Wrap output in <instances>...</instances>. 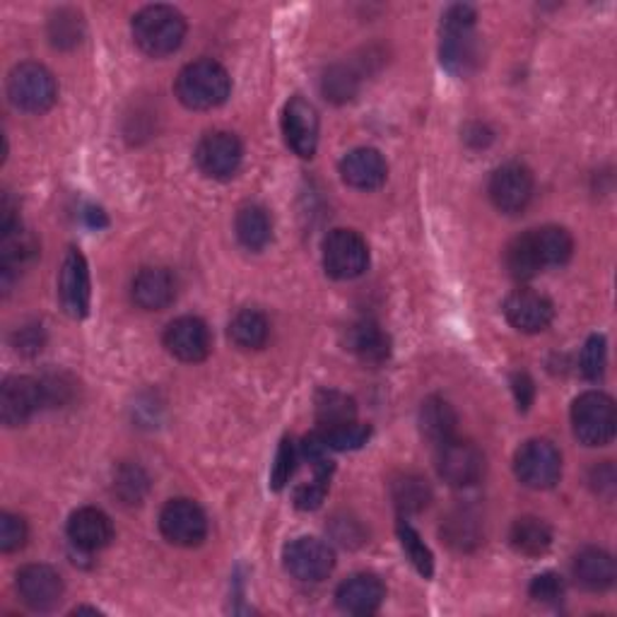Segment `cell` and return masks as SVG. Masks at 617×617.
Segmentation results:
<instances>
[{
    "mask_svg": "<svg viewBox=\"0 0 617 617\" xmlns=\"http://www.w3.org/2000/svg\"><path fill=\"white\" fill-rule=\"evenodd\" d=\"M174 89L186 109L208 111L225 105L230 97L232 77L217 61L201 59L181 68Z\"/></svg>",
    "mask_w": 617,
    "mask_h": 617,
    "instance_id": "obj_1",
    "label": "cell"
},
{
    "mask_svg": "<svg viewBox=\"0 0 617 617\" xmlns=\"http://www.w3.org/2000/svg\"><path fill=\"white\" fill-rule=\"evenodd\" d=\"M133 39L153 59L179 51L186 39V20L171 5H147L133 17Z\"/></svg>",
    "mask_w": 617,
    "mask_h": 617,
    "instance_id": "obj_2",
    "label": "cell"
},
{
    "mask_svg": "<svg viewBox=\"0 0 617 617\" xmlns=\"http://www.w3.org/2000/svg\"><path fill=\"white\" fill-rule=\"evenodd\" d=\"M477 13L471 5H451L441 22V65L456 75H465L477 63L475 41Z\"/></svg>",
    "mask_w": 617,
    "mask_h": 617,
    "instance_id": "obj_3",
    "label": "cell"
},
{
    "mask_svg": "<svg viewBox=\"0 0 617 617\" xmlns=\"http://www.w3.org/2000/svg\"><path fill=\"white\" fill-rule=\"evenodd\" d=\"M8 97L20 111L44 113L59 99V85L47 65L27 61L15 65L8 75Z\"/></svg>",
    "mask_w": 617,
    "mask_h": 617,
    "instance_id": "obj_4",
    "label": "cell"
},
{
    "mask_svg": "<svg viewBox=\"0 0 617 617\" xmlns=\"http://www.w3.org/2000/svg\"><path fill=\"white\" fill-rule=\"evenodd\" d=\"M571 430H574V437L586 447L610 444L617 430L613 398L603 391L581 394L571 406Z\"/></svg>",
    "mask_w": 617,
    "mask_h": 617,
    "instance_id": "obj_5",
    "label": "cell"
},
{
    "mask_svg": "<svg viewBox=\"0 0 617 617\" xmlns=\"http://www.w3.org/2000/svg\"><path fill=\"white\" fill-rule=\"evenodd\" d=\"M513 473L525 487L551 489L562 475V456L547 439H531L513 456Z\"/></svg>",
    "mask_w": 617,
    "mask_h": 617,
    "instance_id": "obj_6",
    "label": "cell"
},
{
    "mask_svg": "<svg viewBox=\"0 0 617 617\" xmlns=\"http://www.w3.org/2000/svg\"><path fill=\"white\" fill-rule=\"evenodd\" d=\"M370 266V246L355 230H334L324 242V268L336 280H355Z\"/></svg>",
    "mask_w": 617,
    "mask_h": 617,
    "instance_id": "obj_7",
    "label": "cell"
},
{
    "mask_svg": "<svg viewBox=\"0 0 617 617\" xmlns=\"http://www.w3.org/2000/svg\"><path fill=\"white\" fill-rule=\"evenodd\" d=\"M437 473L453 487L475 485L485 473V456L473 441L453 437L437 447Z\"/></svg>",
    "mask_w": 617,
    "mask_h": 617,
    "instance_id": "obj_8",
    "label": "cell"
},
{
    "mask_svg": "<svg viewBox=\"0 0 617 617\" xmlns=\"http://www.w3.org/2000/svg\"><path fill=\"white\" fill-rule=\"evenodd\" d=\"M159 531L171 545L196 547L208 535V517L191 499H171L159 513Z\"/></svg>",
    "mask_w": 617,
    "mask_h": 617,
    "instance_id": "obj_9",
    "label": "cell"
},
{
    "mask_svg": "<svg viewBox=\"0 0 617 617\" xmlns=\"http://www.w3.org/2000/svg\"><path fill=\"white\" fill-rule=\"evenodd\" d=\"M47 406L44 388L39 379L32 376H8L0 388V420L8 427H20L39 413V408Z\"/></svg>",
    "mask_w": 617,
    "mask_h": 617,
    "instance_id": "obj_10",
    "label": "cell"
},
{
    "mask_svg": "<svg viewBox=\"0 0 617 617\" xmlns=\"http://www.w3.org/2000/svg\"><path fill=\"white\" fill-rule=\"evenodd\" d=\"M285 569L297 581L304 584H318V581L328 579L330 571L336 567V555L330 545L318 539H297L285 547Z\"/></svg>",
    "mask_w": 617,
    "mask_h": 617,
    "instance_id": "obj_11",
    "label": "cell"
},
{
    "mask_svg": "<svg viewBox=\"0 0 617 617\" xmlns=\"http://www.w3.org/2000/svg\"><path fill=\"white\" fill-rule=\"evenodd\" d=\"M244 159V147L234 133H208L196 147V165L205 177L225 181L232 179Z\"/></svg>",
    "mask_w": 617,
    "mask_h": 617,
    "instance_id": "obj_12",
    "label": "cell"
},
{
    "mask_svg": "<svg viewBox=\"0 0 617 617\" xmlns=\"http://www.w3.org/2000/svg\"><path fill=\"white\" fill-rule=\"evenodd\" d=\"M533 174L519 162L501 165L489 179V201L505 215H517L529 208L533 198Z\"/></svg>",
    "mask_w": 617,
    "mask_h": 617,
    "instance_id": "obj_13",
    "label": "cell"
},
{
    "mask_svg": "<svg viewBox=\"0 0 617 617\" xmlns=\"http://www.w3.org/2000/svg\"><path fill=\"white\" fill-rule=\"evenodd\" d=\"M20 601L34 613H49L63 601V579L49 565H27L17 571Z\"/></svg>",
    "mask_w": 617,
    "mask_h": 617,
    "instance_id": "obj_14",
    "label": "cell"
},
{
    "mask_svg": "<svg viewBox=\"0 0 617 617\" xmlns=\"http://www.w3.org/2000/svg\"><path fill=\"white\" fill-rule=\"evenodd\" d=\"M165 348L181 362H203L210 355V328L198 316H181L165 330Z\"/></svg>",
    "mask_w": 617,
    "mask_h": 617,
    "instance_id": "obj_15",
    "label": "cell"
},
{
    "mask_svg": "<svg viewBox=\"0 0 617 617\" xmlns=\"http://www.w3.org/2000/svg\"><path fill=\"white\" fill-rule=\"evenodd\" d=\"M59 297L68 316L85 318L93 300V282H89V266L77 249L68 251L59 276Z\"/></svg>",
    "mask_w": 617,
    "mask_h": 617,
    "instance_id": "obj_16",
    "label": "cell"
},
{
    "mask_svg": "<svg viewBox=\"0 0 617 617\" xmlns=\"http://www.w3.org/2000/svg\"><path fill=\"white\" fill-rule=\"evenodd\" d=\"M282 135L294 155L314 157L318 147V113L302 97H292L282 111Z\"/></svg>",
    "mask_w": 617,
    "mask_h": 617,
    "instance_id": "obj_17",
    "label": "cell"
},
{
    "mask_svg": "<svg viewBox=\"0 0 617 617\" xmlns=\"http://www.w3.org/2000/svg\"><path fill=\"white\" fill-rule=\"evenodd\" d=\"M507 322L521 334H541L555 318V306L545 294L533 290H517L505 302Z\"/></svg>",
    "mask_w": 617,
    "mask_h": 617,
    "instance_id": "obj_18",
    "label": "cell"
},
{
    "mask_svg": "<svg viewBox=\"0 0 617 617\" xmlns=\"http://www.w3.org/2000/svg\"><path fill=\"white\" fill-rule=\"evenodd\" d=\"M386 598V589L379 577L367 574H352L350 579L342 581L336 591V603L342 613L350 615H374L382 608Z\"/></svg>",
    "mask_w": 617,
    "mask_h": 617,
    "instance_id": "obj_19",
    "label": "cell"
},
{
    "mask_svg": "<svg viewBox=\"0 0 617 617\" xmlns=\"http://www.w3.org/2000/svg\"><path fill=\"white\" fill-rule=\"evenodd\" d=\"M68 539L83 553H99L113 539L111 519L101 509L83 507L68 519Z\"/></svg>",
    "mask_w": 617,
    "mask_h": 617,
    "instance_id": "obj_20",
    "label": "cell"
},
{
    "mask_svg": "<svg viewBox=\"0 0 617 617\" xmlns=\"http://www.w3.org/2000/svg\"><path fill=\"white\" fill-rule=\"evenodd\" d=\"M388 174L386 159L374 147H358L348 153L340 162V177L348 186L358 191H374L384 186Z\"/></svg>",
    "mask_w": 617,
    "mask_h": 617,
    "instance_id": "obj_21",
    "label": "cell"
},
{
    "mask_svg": "<svg viewBox=\"0 0 617 617\" xmlns=\"http://www.w3.org/2000/svg\"><path fill=\"white\" fill-rule=\"evenodd\" d=\"M131 294L145 312H162L177 300V278L167 268H143L133 278Z\"/></svg>",
    "mask_w": 617,
    "mask_h": 617,
    "instance_id": "obj_22",
    "label": "cell"
},
{
    "mask_svg": "<svg viewBox=\"0 0 617 617\" xmlns=\"http://www.w3.org/2000/svg\"><path fill=\"white\" fill-rule=\"evenodd\" d=\"M571 571H574V579L579 581L581 586L586 591H608L615 584V559L610 553L601 551V547H586L574 557V565H571Z\"/></svg>",
    "mask_w": 617,
    "mask_h": 617,
    "instance_id": "obj_23",
    "label": "cell"
},
{
    "mask_svg": "<svg viewBox=\"0 0 617 617\" xmlns=\"http://www.w3.org/2000/svg\"><path fill=\"white\" fill-rule=\"evenodd\" d=\"M37 242H34V237L22 230V227H17L13 232L0 234V276H3L5 292L10 288V278H13L17 270L29 266V263L37 258Z\"/></svg>",
    "mask_w": 617,
    "mask_h": 617,
    "instance_id": "obj_24",
    "label": "cell"
},
{
    "mask_svg": "<svg viewBox=\"0 0 617 617\" xmlns=\"http://www.w3.org/2000/svg\"><path fill=\"white\" fill-rule=\"evenodd\" d=\"M348 350L367 364H382L391 355V340L374 322H358L348 328Z\"/></svg>",
    "mask_w": 617,
    "mask_h": 617,
    "instance_id": "obj_25",
    "label": "cell"
},
{
    "mask_svg": "<svg viewBox=\"0 0 617 617\" xmlns=\"http://www.w3.org/2000/svg\"><path fill=\"white\" fill-rule=\"evenodd\" d=\"M456 422L459 420H456L451 403L439 396H430L420 408L422 437L434 444V447L456 437Z\"/></svg>",
    "mask_w": 617,
    "mask_h": 617,
    "instance_id": "obj_26",
    "label": "cell"
},
{
    "mask_svg": "<svg viewBox=\"0 0 617 617\" xmlns=\"http://www.w3.org/2000/svg\"><path fill=\"white\" fill-rule=\"evenodd\" d=\"M509 541L513 551L525 557H541L553 545V529L539 517H521L513 521Z\"/></svg>",
    "mask_w": 617,
    "mask_h": 617,
    "instance_id": "obj_27",
    "label": "cell"
},
{
    "mask_svg": "<svg viewBox=\"0 0 617 617\" xmlns=\"http://www.w3.org/2000/svg\"><path fill=\"white\" fill-rule=\"evenodd\" d=\"M535 251H539L543 268L553 266H565V263L574 254V239L565 230V227L557 225H545L539 230H531Z\"/></svg>",
    "mask_w": 617,
    "mask_h": 617,
    "instance_id": "obj_28",
    "label": "cell"
},
{
    "mask_svg": "<svg viewBox=\"0 0 617 617\" xmlns=\"http://www.w3.org/2000/svg\"><path fill=\"white\" fill-rule=\"evenodd\" d=\"M234 230L239 242H242V246H246L249 251L266 249L273 237L270 217L266 208H261V205H246V208L239 210Z\"/></svg>",
    "mask_w": 617,
    "mask_h": 617,
    "instance_id": "obj_29",
    "label": "cell"
},
{
    "mask_svg": "<svg viewBox=\"0 0 617 617\" xmlns=\"http://www.w3.org/2000/svg\"><path fill=\"white\" fill-rule=\"evenodd\" d=\"M505 266L513 280H533L543 270L539 251H535L531 232H525L517 239H511L505 251Z\"/></svg>",
    "mask_w": 617,
    "mask_h": 617,
    "instance_id": "obj_30",
    "label": "cell"
},
{
    "mask_svg": "<svg viewBox=\"0 0 617 617\" xmlns=\"http://www.w3.org/2000/svg\"><path fill=\"white\" fill-rule=\"evenodd\" d=\"M270 326L268 318L256 308H244L230 324V338L237 348L242 350H261L268 342Z\"/></svg>",
    "mask_w": 617,
    "mask_h": 617,
    "instance_id": "obj_31",
    "label": "cell"
},
{
    "mask_svg": "<svg viewBox=\"0 0 617 617\" xmlns=\"http://www.w3.org/2000/svg\"><path fill=\"white\" fill-rule=\"evenodd\" d=\"M391 497H394V505L406 511V513H413V511H422L430 505V485L427 480H422L420 475L413 473H406L401 477H396L391 483Z\"/></svg>",
    "mask_w": 617,
    "mask_h": 617,
    "instance_id": "obj_32",
    "label": "cell"
},
{
    "mask_svg": "<svg viewBox=\"0 0 617 617\" xmlns=\"http://www.w3.org/2000/svg\"><path fill=\"white\" fill-rule=\"evenodd\" d=\"M358 418V408L352 398L338 391H322L316 398V420L322 430L346 425Z\"/></svg>",
    "mask_w": 617,
    "mask_h": 617,
    "instance_id": "obj_33",
    "label": "cell"
},
{
    "mask_svg": "<svg viewBox=\"0 0 617 617\" xmlns=\"http://www.w3.org/2000/svg\"><path fill=\"white\" fill-rule=\"evenodd\" d=\"M322 434L330 451H355L370 441L372 430L367 425H360L358 420H352V422H346V425L322 430Z\"/></svg>",
    "mask_w": 617,
    "mask_h": 617,
    "instance_id": "obj_34",
    "label": "cell"
},
{
    "mask_svg": "<svg viewBox=\"0 0 617 617\" xmlns=\"http://www.w3.org/2000/svg\"><path fill=\"white\" fill-rule=\"evenodd\" d=\"M398 539H401L403 551L408 555L410 562L420 571L422 577H432L434 574V557L430 553V547L425 545V541L420 539V533L408 525L406 521L398 523Z\"/></svg>",
    "mask_w": 617,
    "mask_h": 617,
    "instance_id": "obj_35",
    "label": "cell"
},
{
    "mask_svg": "<svg viewBox=\"0 0 617 617\" xmlns=\"http://www.w3.org/2000/svg\"><path fill=\"white\" fill-rule=\"evenodd\" d=\"M49 37L53 47L59 49H73L83 39V20L73 10H61L59 15L51 20Z\"/></svg>",
    "mask_w": 617,
    "mask_h": 617,
    "instance_id": "obj_36",
    "label": "cell"
},
{
    "mask_svg": "<svg viewBox=\"0 0 617 617\" xmlns=\"http://www.w3.org/2000/svg\"><path fill=\"white\" fill-rule=\"evenodd\" d=\"M447 539L453 547H459V551H468L471 545L480 543L477 519L473 517L471 511H461V513H456V517L449 519Z\"/></svg>",
    "mask_w": 617,
    "mask_h": 617,
    "instance_id": "obj_37",
    "label": "cell"
},
{
    "mask_svg": "<svg viewBox=\"0 0 617 617\" xmlns=\"http://www.w3.org/2000/svg\"><path fill=\"white\" fill-rule=\"evenodd\" d=\"M605 362H608V350H605V338L603 336H591L581 352V372L586 379L598 382L605 374Z\"/></svg>",
    "mask_w": 617,
    "mask_h": 617,
    "instance_id": "obj_38",
    "label": "cell"
},
{
    "mask_svg": "<svg viewBox=\"0 0 617 617\" xmlns=\"http://www.w3.org/2000/svg\"><path fill=\"white\" fill-rule=\"evenodd\" d=\"M531 598L543 605H557L565 598V581L555 571H545L531 581Z\"/></svg>",
    "mask_w": 617,
    "mask_h": 617,
    "instance_id": "obj_39",
    "label": "cell"
},
{
    "mask_svg": "<svg viewBox=\"0 0 617 617\" xmlns=\"http://www.w3.org/2000/svg\"><path fill=\"white\" fill-rule=\"evenodd\" d=\"M27 543V523L15 513H3L0 517V551L15 553Z\"/></svg>",
    "mask_w": 617,
    "mask_h": 617,
    "instance_id": "obj_40",
    "label": "cell"
},
{
    "mask_svg": "<svg viewBox=\"0 0 617 617\" xmlns=\"http://www.w3.org/2000/svg\"><path fill=\"white\" fill-rule=\"evenodd\" d=\"M328 485L330 477L326 475H314L312 483L300 485L294 493V507L302 511H314L324 505V499L328 495Z\"/></svg>",
    "mask_w": 617,
    "mask_h": 617,
    "instance_id": "obj_41",
    "label": "cell"
},
{
    "mask_svg": "<svg viewBox=\"0 0 617 617\" xmlns=\"http://www.w3.org/2000/svg\"><path fill=\"white\" fill-rule=\"evenodd\" d=\"M294 463H297L294 444L290 439H282L278 456H276V465H273V473H270L273 489H282L290 483V477L294 473Z\"/></svg>",
    "mask_w": 617,
    "mask_h": 617,
    "instance_id": "obj_42",
    "label": "cell"
},
{
    "mask_svg": "<svg viewBox=\"0 0 617 617\" xmlns=\"http://www.w3.org/2000/svg\"><path fill=\"white\" fill-rule=\"evenodd\" d=\"M145 487L147 480L141 468H125V471H121V475L117 477V493L121 495L123 501H129V505H138Z\"/></svg>",
    "mask_w": 617,
    "mask_h": 617,
    "instance_id": "obj_43",
    "label": "cell"
},
{
    "mask_svg": "<svg viewBox=\"0 0 617 617\" xmlns=\"http://www.w3.org/2000/svg\"><path fill=\"white\" fill-rule=\"evenodd\" d=\"M41 388H44V398H47V406L51 403H65L71 398L73 391V382H68V376L63 374H53L49 379H39Z\"/></svg>",
    "mask_w": 617,
    "mask_h": 617,
    "instance_id": "obj_44",
    "label": "cell"
},
{
    "mask_svg": "<svg viewBox=\"0 0 617 617\" xmlns=\"http://www.w3.org/2000/svg\"><path fill=\"white\" fill-rule=\"evenodd\" d=\"M511 391L517 396V403L519 410H529L533 403V396H535V386L531 382V376L525 372H517L511 376Z\"/></svg>",
    "mask_w": 617,
    "mask_h": 617,
    "instance_id": "obj_45",
    "label": "cell"
},
{
    "mask_svg": "<svg viewBox=\"0 0 617 617\" xmlns=\"http://www.w3.org/2000/svg\"><path fill=\"white\" fill-rule=\"evenodd\" d=\"M352 83L355 77H350L346 71H330V75H326V93L334 99H350Z\"/></svg>",
    "mask_w": 617,
    "mask_h": 617,
    "instance_id": "obj_46",
    "label": "cell"
},
{
    "mask_svg": "<svg viewBox=\"0 0 617 617\" xmlns=\"http://www.w3.org/2000/svg\"><path fill=\"white\" fill-rule=\"evenodd\" d=\"M41 346H44V336H41L39 326H25L17 330L15 348L20 352H25V355H34V352L41 350Z\"/></svg>",
    "mask_w": 617,
    "mask_h": 617,
    "instance_id": "obj_47",
    "label": "cell"
}]
</instances>
